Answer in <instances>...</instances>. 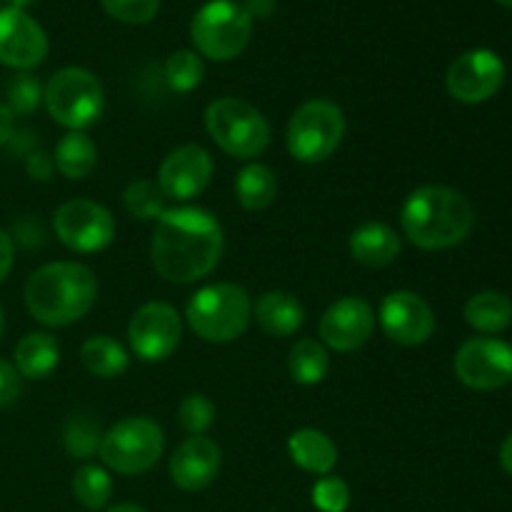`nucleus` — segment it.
I'll return each mask as SVG.
<instances>
[{
    "instance_id": "nucleus-19",
    "label": "nucleus",
    "mask_w": 512,
    "mask_h": 512,
    "mask_svg": "<svg viewBox=\"0 0 512 512\" xmlns=\"http://www.w3.org/2000/svg\"><path fill=\"white\" fill-rule=\"evenodd\" d=\"M398 233L385 223H363L350 235V255L365 268H385L400 255Z\"/></svg>"
},
{
    "instance_id": "nucleus-29",
    "label": "nucleus",
    "mask_w": 512,
    "mask_h": 512,
    "mask_svg": "<svg viewBox=\"0 0 512 512\" xmlns=\"http://www.w3.org/2000/svg\"><path fill=\"white\" fill-rule=\"evenodd\" d=\"M205 65L198 53L193 50H175L165 60V83L175 93H190L203 83Z\"/></svg>"
},
{
    "instance_id": "nucleus-2",
    "label": "nucleus",
    "mask_w": 512,
    "mask_h": 512,
    "mask_svg": "<svg viewBox=\"0 0 512 512\" xmlns=\"http://www.w3.org/2000/svg\"><path fill=\"white\" fill-rule=\"evenodd\" d=\"M473 220L468 198L445 185L413 190L400 210L405 238L420 250H445L463 243L473 230Z\"/></svg>"
},
{
    "instance_id": "nucleus-22",
    "label": "nucleus",
    "mask_w": 512,
    "mask_h": 512,
    "mask_svg": "<svg viewBox=\"0 0 512 512\" xmlns=\"http://www.w3.org/2000/svg\"><path fill=\"white\" fill-rule=\"evenodd\" d=\"M60 363V345L48 333H30L15 345V370L20 378L45 380Z\"/></svg>"
},
{
    "instance_id": "nucleus-20",
    "label": "nucleus",
    "mask_w": 512,
    "mask_h": 512,
    "mask_svg": "<svg viewBox=\"0 0 512 512\" xmlns=\"http://www.w3.org/2000/svg\"><path fill=\"white\" fill-rule=\"evenodd\" d=\"M255 320L263 328V333L273 338H288L295 330H300L305 320V310L295 295L283 293V290H270L260 295L255 303Z\"/></svg>"
},
{
    "instance_id": "nucleus-33",
    "label": "nucleus",
    "mask_w": 512,
    "mask_h": 512,
    "mask_svg": "<svg viewBox=\"0 0 512 512\" xmlns=\"http://www.w3.org/2000/svg\"><path fill=\"white\" fill-rule=\"evenodd\" d=\"M178 418H180V425H183L185 433L203 435L205 430L213 425L215 408H213V403L205 398V395L193 393V395H188V398H183V403H180V408H178Z\"/></svg>"
},
{
    "instance_id": "nucleus-5",
    "label": "nucleus",
    "mask_w": 512,
    "mask_h": 512,
    "mask_svg": "<svg viewBox=\"0 0 512 512\" xmlns=\"http://www.w3.org/2000/svg\"><path fill=\"white\" fill-rule=\"evenodd\" d=\"M253 35V18L235 0H208L190 23V40L195 50L210 60H233L248 48Z\"/></svg>"
},
{
    "instance_id": "nucleus-28",
    "label": "nucleus",
    "mask_w": 512,
    "mask_h": 512,
    "mask_svg": "<svg viewBox=\"0 0 512 512\" xmlns=\"http://www.w3.org/2000/svg\"><path fill=\"white\" fill-rule=\"evenodd\" d=\"M73 493L83 508L100 510L108 505L110 493H113V483H110V475L103 468H98V465H83L73 475Z\"/></svg>"
},
{
    "instance_id": "nucleus-21",
    "label": "nucleus",
    "mask_w": 512,
    "mask_h": 512,
    "mask_svg": "<svg viewBox=\"0 0 512 512\" xmlns=\"http://www.w3.org/2000/svg\"><path fill=\"white\" fill-rule=\"evenodd\" d=\"M288 453L298 468L313 475H330L338 463V445L323 430L315 428L295 430L288 440Z\"/></svg>"
},
{
    "instance_id": "nucleus-9",
    "label": "nucleus",
    "mask_w": 512,
    "mask_h": 512,
    "mask_svg": "<svg viewBox=\"0 0 512 512\" xmlns=\"http://www.w3.org/2000/svg\"><path fill=\"white\" fill-rule=\"evenodd\" d=\"M165 450V435L150 418H123L100 440L98 455L118 475L148 473Z\"/></svg>"
},
{
    "instance_id": "nucleus-35",
    "label": "nucleus",
    "mask_w": 512,
    "mask_h": 512,
    "mask_svg": "<svg viewBox=\"0 0 512 512\" xmlns=\"http://www.w3.org/2000/svg\"><path fill=\"white\" fill-rule=\"evenodd\" d=\"M313 505L320 512H345L350 505V488L335 475H323L313 485Z\"/></svg>"
},
{
    "instance_id": "nucleus-23",
    "label": "nucleus",
    "mask_w": 512,
    "mask_h": 512,
    "mask_svg": "<svg viewBox=\"0 0 512 512\" xmlns=\"http://www.w3.org/2000/svg\"><path fill=\"white\" fill-rule=\"evenodd\" d=\"M53 163L68 180H83L98 165V148H95L93 138L85 135L83 130H70L55 145Z\"/></svg>"
},
{
    "instance_id": "nucleus-37",
    "label": "nucleus",
    "mask_w": 512,
    "mask_h": 512,
    "mask_svg": "<svg viewBox=\"0 0 512 512\" xmlns=\"http://www.w3.org/2000/svg\"><path fill=\"white\" fill-rule=\"evenodd\" d=\"M25 165H28L30 178H35V180H48L50 173H53V168H55L53 160H50L45 153H40V150H33V153L25 158Z\"/></svg>"
},
{
    "instance_id": "nucleus-43",
    "label": "nucleus",
    "mask_w": 512,
    "mask_h": 512,
    "mask_svg": "<svg viewBox=\"0 0 512 512\" xmlns=\"http://www.w3.org/2000/svg\"><path fill=\"white\" fill-rule=\"evenodd\" d=\"M8 3H10V8H20V10H23L25 5H30V3H33V0H8Z\"/></svg>"
},
{
    "instance_id": "nucleus-17",
    "label": "nucleus",
    "mask_w": 512,
    "mask_h": 512,
    "mask_svg": "<svg viewBox=\"0 0 512 512\" xmlns=\"http://www.w3.org/2000/svg\"><path fill=\"white\" fill-rule=\"evenodd\" d=\"M48 55L43 28L20 8H0V63L8 68L30 70Z\"/></svg>"
},
{
    "instance_id": "nucleus-8",
    "label": "nucleus",
    "mask_w": 512,
    "mask_h": 512,
    "mask_svg": "<svg viewBox=\"0 0 512 512\" xmlns=\"http://www.w3.org/2000/svg\"><path fill=\"white\" fill-rule=\"evenodd\" d=\"M45 108L55 123L70 130H85L98 123L105 108L100 80L85 68H63L43 88Z\"/></svg>"
},
{
    "instance_id": "nucleus-11",
    "label": "nucleus",
    "mask_w": 512,
    "mask_h": 512,
    "mask_svg": "<svg viewBox=\"0 0 512 512\" xmlns=\"http://www.w3.org/2000/svg\"><path fill=\"white\" fill-rule=\"evenodd\" d=\"M183 338V320L168 303H148L135 310L128 325V340L133 353L145 363H160L170 358Z\"/></svg>"
},
{
    "instance_id": "nucleus-18",
    "label": "nucleus",
    "mask_w": 512,
    "mask_h": 512,
    "mask_svg": "<svg viewBox=\"0 0 512 512\" xmlns=\"http://www.w3.org/2000/svg\"><path fill=\"white\" fill-rule=\"evenodd\" d=\"M223 453L218 443L205 435H190L170 455V478L185 493L203 490L218 478Z\"/></svg>"
},
{
    "instance_id": "nucleus-24",
    "label": "nucleus",
    "mask_w": 512,
    "mask_h": 512,
    "mask_svg": "<svg viewBox=\"0 0 512 512\" xmlns=\"http://www.w3.org/2000/svg\"><path fill=\"white\" fill-rule=\"evenodd\" d=\"M465 323L480 333H503L512 323V303L498 290H483L465 303Z\"/></svg>"
},
{
    "instance_id": "nucleus-27",
    "label": "nucleus",
    "mask_w": 512,
    "mask_h": 512,
    "mask_svg": "<svg viewBox=\"0 0 512 512\" xmlns=\"http://www.w3.org/2000/svg\"><path fill=\"white\" fill-rule=\"evenodd\" d=\"M290 378L300 385H318L323 383L330 370V355L323 343L313 338H303L290 348L288 358Z\"/></svg>"
},
{
    "instance_id": "nucleus-10",
    "label": "nucleus",
    "mask_w": 512,
    "mask_h": 512,
    "mask_svg": "<svg viewBox=\"0 0 512 512\" xmlns=\"http://www.w3.org/2000/svg\"><path fill=\"white\" fill-rule=\"evenodd\" d=\"M55 235L75 253H98L115 238V220L105 205L75 198L55 210Z\"/></svg>"
},
{
    "instance_id": "nucleus-44",
    "label": "nucleus",
    "mask_w": 512,
    "mask_h": 512,
    "mask_svg": "<svg viewBox=\"0 0 512 512\" xmlns=\"http://www.w3.org/2000/svg\"><path fill=\"white\" fill-rule=\"evenodd\" d=\"M3 328H5V320H3V310H0V338H3Z\"/></svg>"
},
{
    "instance_id": "nucleus-6",
    "label": "nucleus",
    "mask_w": 512,
    "mask_h": 512,
    "mask_svg": "<svg viewBox=\"0 0 512 512\" xmlns=\"http://www.w3.org/2000/svg\"><path fill=\"white\" fill-rule=\"evenodd\" d=\"M205 128L225 153L240 160L258 158L270 143L265 115L240 98L213 100L205 110Z\"/></svg>"
},
{
    "instance_id": "nucleus-26",
    "label": "nucleus",
    "mask_w": 512,
    "mask_h": 512,
    "mask_svg": "<svg viewBox=\"0 0 512 512\" xmlns=\"http://www.w3.org/2000/svg\"><path fill=\"white\" fill-rule=\"evenodd\" d=\"M235 193L245 210H265L278 195V180L268 165L250 163L235 178Z\"/></svg>"
},
{
    "instance_id": "nucleus-4",
    "label": "nucleus",
    "mask_w": 512,
    "mask_h": 512,
    "mask_svg": "<svg viewBox=\"0 0 512 512\" xmlns=\"http://www.w3.org/2000/svg\"><path fill=\"white\" fill-rule=\"evenodd\" d=\"M185 318L193 333L205 343H230L248 330L253 300L240 285L215 283L200 288L190 298Z\"/></svg>"
},
{
    "instance_id": "nucleus-42",
    "label": "nucleus",
    "mask_w": 512,
    "mask_h": 512,
    "mask_svg": "<svg viewBox=\"0 0 512 512\" xmlns=\"http://www.w3.org/2000/svg\"><path fill=\"white\" fill-rule=\"evenodd\" d=\"M108 512H148V510L140 508V505H133V503H123V505H115V508H110Z\"/></svg>"
},
{
    "instance_id": "nucleus-34",
    "label": "nucleus",
    "mask_w": 512,
    "mask_h": 512,
    "mask_svg": "<svg viewBox=\"0 0 512 512\" xmlns=\"http://www.w3.org/2000/svg\"><path fill=\"white\" fill-rule=\"evenodd\" d=\"M110 18L128 25H145L158 15L160 0H100Z\"/></svg>"
},
{
    "instance_id": "nucleus-12",
    "label": "nucleus",
    "mask_w": 512,
    "mask_h": 512,
    "mask_svg": "<svg viewBox=\"0 0 512 512\" xmlns=\"http://www.w3.org/2000/svg\"><path fill=\"white\" fill-rule=\"evenodd\" d=\"M505 83V65L493 50H468L450 63L445 85L455 100L468 105L485 103Z\"/></svg>"
},
{
    "instance_id": "nucleus-3",
    "label": "nucleus",
    "mask_w": 512,
    "mask_h": 512,
    "mask_svg": "<svg viewBox=\"0 0 512 512\" xmlns=\"http://www.w3.org/2000/svg\"><path fill=\"white\" fill-rule=\"evenodd\" d=\"M98 298L95 273L83 263H48L25 283V308L48 328H65L83 318Z\"/></svg>"
},
{
    "instance_id": "nucleus-25",
    "label": "nucleus",
    "mask_w": 512,
    "mask_h": 512,
    "mask_svg": "<svg viewBox=\"0 0 512 512\" xmlns=\"http://www.w3.org/2000/svg\"><path fill=\"white\" fill-rule=\"evenodd\" d=\"M80 360L90 375L103 380L118 378L128 370V353L110 335H95V338L85 340L80 348Z\"/></svg>"
},
{
    "instance_id": "nucleus-13",
    "label": "nucleus",
    "mask_w": 512,
    "mask_h": 512,
    "mask_svg": "<svg viewBox=\"0 0 512 512\" xmlns=\"http://www.w3.org/2000/svg\"><path fill=\"white\" fill-rule=\"evenodd\" d=\"M455 375L473 390H498L512 380V348L503 340L473 338L455 355Z\"/></svg>"
},
{
    "instance_id": "nucleus-32",
    "label": "nucleus",
    "mask_w": 512,
    "mask_h": 512,
    "mask_svg": "<svg viewBox=\"0 0 512 512\" xmlns=\"http://www.w3.org/2000/svg\"><path fill=\"white\" fill-rule=\"evenodd\" d=\"M5 98H8V110L13 115H30L43 100V85L35 75L20 73L8 80L5 85Z\"/></svg>"
},
{
    "instance_id": "nucleus-41",
    "label": "nucleus",
    "mask_w": 512,
    "mask_h": 512,
    "mask_svg": "<svg viewBox=\"0 0 512 512\" xmlns=\"http://www.w3.org/2000/svg\"><path fill=\"white\" fill-rule=\"evenodd\" d=\"M500 465L508 475H512V433L505 438L503 448H500Z\"/></svg>"
},
{
    "instance_id": "nucleus-1",
    "label": "nucleus",
    "mask_w": 512,
    "mask_h": 512,
    "mask_svg": "<svg viewBox=\"0 0 512 512\" xmlns=\"http://www.w3.org/2000/svg\"><path fill=\"white\" fill-rule=\"evenodd\" d=\"M223 245V228L215 215L203 208H173L155 220L150 258L160 278L188 285L213 273Z\"/></svg>"
},
{
    "instance_id": "nucleus-31",
    "label": "nucleus",
    "mask_w": 512,
    "mask_h": 512,
    "mask_svg": "<svg viewBox=\"0 0 512 512\" xmlns=\"http://www.w3.org/2000/svg\"><path fill=\"white\" fill-rule=\"evenodd\" d=\"M125 210L138 220H158L165 213V195L153 180H135L123 195Z\"/></svg>"
},
{
    "instance_id": "nucleus-39",
    "label": "nucleus",
    "mask_w": 512,
    "mask_h": 512,
    "mask_svg": "<svg viewBox=\"0 0 512 512\" xmlns=\"http://www.w3.org/2000/svg\"><path fill=\"white\" fill-rule=\"evenodd\" d=\"M13 123H15V115L10 113L8 105L0 103V148L10 143L13 138Z\"/></svg>"
},
{
    "instance_id": "nucleus-36",
    "label": "nucleus",
    "mask_w": 512,
    "mask_h": 512,
    "mask_svg": "<svg viewBox=\"0 0 512 512\" xmlns=\"http://www.w3.org/2000/svg\"><path fill=\"white\" fill-rule=\"evenodd\" d=\"M20 385H23V378L15 370V365L8 360H0V405L15 403L20 395Z\"/></svg>"
},
{
    "instance_id": "nucleus-40",
    "label": "nucleus",
    "mask_w": 512,
    "mask_h": 512,
    "mask_svg": "<svg viewBox=\"0 0 512 512\" xmlns=\"http://www.w3.org/2000/svg\"><path fill=\"white\" fill-rule=\"evenodd\" d=\"M250 18H268L275 10V0H245L243 5Z\"/></svg>"
},
{
    "instance_id": "nucleus-15",
    "label": "nucleus",
    "mask_w": 512,
    "mask_h": 512,
    "mask_svg": "<svg viewBox=\"0 0 512 512\" xmlns=\"http://www.w3.org/2000/svg\"><path fill=\"white\" fill-rule=\"evenodd\" d=\"M380 328L398 345H423L435 330L433 308L420 295L395 290L380 303Z\"/></svg>"
},
{
    "instance_id": "nucleus-16",
    "label": "nucleus",
    "mask_w": 512,
    "mask_h": 512,
    "mask_svg": "<svg viewBox=\"0 0 512 512\" xmlns=\"http://www.w3.org/2000/svg\"><path fill=\"white\" fill-rule=\"evenodd\" d=\"M213 178V158L200 145H180L170 150L158 170V185L165 198H198Z\"/></svg>"
},
{
    "instance_id": "nucleus-30",
    "label": "nucleus",
    "mask_w": 512,
    "mask_h": 512,
    "mask_svg": "<svg viewBox=\"0 0 512 512\" xmlns=\"http://www.w3.org/2000/svg\"><path fill=\"white\" fill-rule=\"evenodd\" d=\"M100 440H103V433H100L98 420L90 415H70L63 430V443L73 458H93L100 448Z\"/></svg>"
},
{
    "instance_id": "nucleus-14",
    "label": "nucleus",
    "mask_w": 512,
    "mask_h": 512,
    "mask_svg": "<svg viewBox=\"0 0 512 512\" xmlns=\"http://www.w3.org/2000/svg\"><path fill=\"white\" fill-rule=\"evenodd\" d=\"M375 330V313L368 300L358 295H345L335 300L320 318V340L330 350L338 353H353L363 348Z\"/></svg>"
},
{
    "instance_id": "nucleus-7",
    "label": "nucleus",
    "mask_w": 512,
    "mask_h": 512,
    "mask_svg": "<svg viewBox=\"0 0 512 512\" xmlns=\"http://www.w3.org/2000/svg\"><path fill=\"white\" fill-rule=\"evenodd\" d=\"M345 135V115L333 100L315 98L300 105L288 123L285 143L300 163H323L340 148Z\"/></svg>"
},
{
    "instance_id": "nucleus-45",
    "label": "nucleus",
    "mask_w": 512,
    "mask_h": 512,
    "mask_svg": "<svg viewBox=\"0 0 512 512\" xmlns=\"http://www.w3.org/2000/svg\"><path fill=\"white\" fill-rule=\"evenodd\" d=\"M500 5H505V8H512V0H498Z\"/></svg>"
},
{
    "instance_id": "nucleus-38",
    "label": "nucleus",
    "mask_w": 512,
    "mask_h": 512,
    "mask_svg": "<svg viewBox=\"0 0 512 512\" xmlns=\"http://www.w3.org/2000/svg\"><path fill=\"white\" fill-rule=\"evenodd\" d=\"M15 260V248H13V238L0 228V283L8 278L10 268H13Z\"/></svg>"
}]
</instances>
